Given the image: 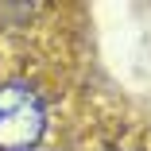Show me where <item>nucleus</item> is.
Returning a JSON list of instances; mask_svg holds the SVG:
<instances>
[{
	"label": "nucleus",
	"mask_w": 151,
	"mask_h": 151,
	"mask_svg": "<svg viewBox=\"0 0 151 151\" xmlns=\"http://www.w3.org/2000/svg\"><path fill=\"white\" fill-rule=\"evenodd\" d=\"M101 151H143V147H128V143H112V147H101Z\"/></svg>",
	"instance_id": "obj_2"
},
{
	"label": "nucleus",
	"mask_w": 151,
	"mask_h": 151,
	"mask_svg": "<svg viewBox=\"0 0 151 151\" xmlns=\"http://www.w3.org/2000/svg\"><path fill=\"white\" fill-rule=\"evenodd\" d=\"M47 128V93L27 78H4L0 81V151H31Z\"/></svg>",
	"instance_id": "obj_1"
}]
</instances>
